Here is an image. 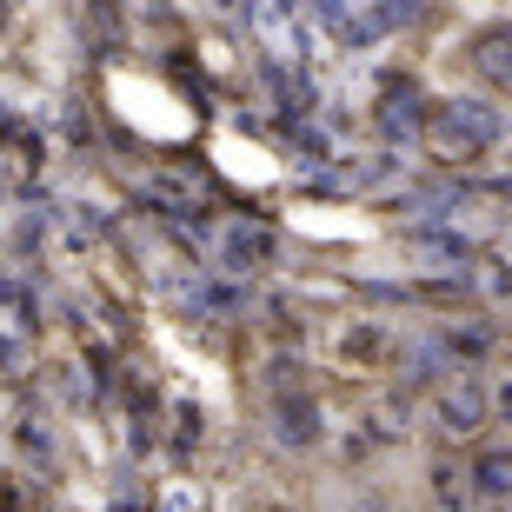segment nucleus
Returning <instances> with one entry per match:
<instances>
[{"label":"nucleus","instance_id":"4","mask_svg":"<svg viewBox=\"0 0 512 512\" xmlns=\"http://www.w3.org/2000/svg\"><path fill=\"white\" fill-rule=\"evenodd\" d=\"M479 60H486L493 74H506V80H512V27H499V34L486 40V54H479Z\"/></svg>","mask_w":512,"mask_h":512},{"label":"nucleus","instance_id":"5","mask_svg":"<svg viewBox=\"0 0 512 512\" xmlns=\"http://www.w3.org/2000/svg\"><path fill=\"white\" fill-rule=\"evenodd\" d=\"M346 512H393V506H386V499H353Z\"/></svg>","mask_w":512,"mask_h":512},{"label":"nucleus","instance_id":"1","mask_svg":"<svg viewBox=\"0 0 512 512\" xmlns=\"http://www.w3.org/2000/svg\"><path fill=\"white\" fill-rule=\"evenodd\" d=\"M499 133H506V120L486 100H446L433 114V140L446 153H486V147H499Z\"/></svg>","mask_w":512,"mask_h":512},{"label":"nucleus","instance_id":"6","mask_svg":"<svg viewBox=\"0 0 512 512\" xmlns=\"http://www.w3.org/2000/svg\"><path fill=\"white\" fill-rule=\"evenodd\" d=\"M499 413H506V419H512V386H506V393H499Z\"/></svg>","mask_w":512,"mask_h":512},{"label":"nucleus","instance_id":"2","mask_svg":"<svg viewBox=\"0 0 512 512\" xmlns=\"http://www.w3.org/2000/svg\"><path fill=\"white\" fill-rule=\"evenodd\" d=\"M479 419H486V399H479L473 386H466V393H446V399H439V426H446V433H473Z\"/></svg>","mask_w":512,"mask_h":512},{"label":"nucleus","instance_id":"3","mask_svg":"<svg viewBox=\"0 0 512 512\" xmlns=\"http://www.w3.org/2000/svg\"><path fill=\"white\" fill-rule=\"evenodd\" d=\"M473 479H479V493H486V499L512 493V453H479L473 459Z\"/></svg>","mask_w":512,"mask_h":512}]
</instances>
